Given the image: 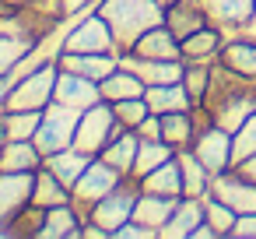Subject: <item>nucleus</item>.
<instances>
[{
    "mask_svg": "<svg viewBox=\"0 0 256 239\" xmlns=\"http://www.w3.org/2000/svg\"><path fill=\"white\" fill-rule=\"evenodd\" d=\"M210 116V123L224 127V130H238L252 113H256V81L252 78H242L235 71H228L224 64L214 60L210 67V88L200 102Z\"/></svg>",
    "mask_w": 256,
    "mask_h": 239,
    "instance_id": "nucleus-1",
    "label": "nucleus"
},
{
    "mask_svg": "<svg viewBox=\"0 0 256 239\" xmlns=\"http://www.w3.org/2000/svg\"><path fill=\"white\" fill-rule=\"evenodd\" d=\"M95 11L112 29L120 53H130L144 32L165 25V0H98Z\"/></svg>",
    "mask_w": 256,
    "mask_h": 239,
    "instance_id": "nucleus-2",
    "label": "nucleus"
},
{
    "mask_svg": "<svg viewBox=\"0 0 256 239\" xmlns=\"http://www.w3.org/2000/svg\"><path fill=\"white\" fill-rule=\"evenodd\" d=\"M123 130H130V127H123V123L116 120V113H112V102L102 99L98 106H92V109L81 113V120H78V134H74V148L95 158V155H102L106 144L116 141Z\"/></svg>",
    "mask_w": 256,
    "mask_h": 239,
    "instance_id": "nucleus-3",
    "label": "nucleus"
},
{
    "mask_svg": "<svg viewBox=\"0 0 256 239\" xmlns=\"http://www.w3.org/2000/svg\"><path fill=\"white\" fill-rule=\"evenodd\" d=\"M56 74H60V64L50 60L42 64L39 71L25 74L22 81H14L8 92H4V109L8 113H22V109H46L53 102V88H56Z\"/></svg>",
    "mask_w": 256,
    "mask_h": 239,
    "instance_id": "nucleus-4",
    "label": "nucleus"
},
{
    "mask_svg": "<svg viewBox=\"0 0 256 239\" xmlns=\"http://www.w3.org/2000/svg\"><path fill=\"white\" fill-rule=\"evenodd\" d=\"M123 179H126V176H123L116 165H109L102 155H95V158L88 162V169L81 172V179L70 186V204H74V207L88 218V211H92V207H95L106 193H112Z\"/></svg>",
    "mask_w": 256,
    "mask_h": 239,
    "instance_id": "nucleus-5",
    "label": "nucleus"
},
{
    "mask_svg": "<svg viewBox=\"0 0 256 239\" xmlns=\"http://www.w3.org/2000/svg\"><path fill=\"white\" fill-rule=\"evenodd\" d=\"M78 120H81V109H70L64 102H50L42 109V123L36 130V148L46 155H56L64 148H74V134H78Z\"/></svg>",
    "mask_w": 256,
    "mask_h": 239,
    "instance_id": "nucleus-6",
    "label": "nucleus"
},
{
    "mask_svg": "<svg viewBox=\"0 0 256 239\" xmlns=\"http://www.w3.org/2000/svg\"><path fill=\"white\" fill-rule=\"evenodd\" d=\"M60 53H120V46L112 39V29L106 25V18L92 8L78 18V25L67 29Z\"/></svg>",
    "mask_w": 256,
    "mask_h": 239,
    "instance_id": "nucleus-7",
    "label": "nucleus"
},
{
    "mask_svg": "<svg viewBox=\"0 0 256 239\" xmlns=\"http://www.w3.org/2000/svg\"><path fill=\"white\" fill-rule=\"evenodd\" d=\"M137 197H140V179L126 176L112 193H106V197L88 211V221H98V225L109 232V239H112V232L134 218V204H137Z\"/></svg>",
    "mask_w": 256,
    "mask_h": 239,
    "instance_id": "nucleus-8",
    "label": "nucleus"
},
{
    "mask_svg": "<svg viewBox=\"0 0 256 239\" xmlns=\"http://www.w3.org/2000/svg\"><path fill=\"white\" fill-rule=\"evenodd\" d=\"M190 151L207 165L210 176H218V172H224V169L235 165V155H232V130H224V127H218V123L200 127L196 137H193V144H190Z\"/></svg>",
    "mask_w": 256,
    "mask_h": 239,
    "instance_id": "nucleus-9",
    "label": "nucleus"
},
{
    "mask_svg": "<svg viewBox=\"0 0 256 239\" xmlns=\"http://www.w3.org/2000/svg\"><path fill=\"white\" fill-rule=\"evenodd\" d=\"M36 172H0V232L11 235V221L32 204Z\"/></svg>",
    "mask_w": 256,
    "mask_h": 239,
    "instance_id": "nucleus-10",
    "label": "nucleus"
},
{
    "mask_svg": "<svg viewBox=\"0 0 256 239\" xmlns=\"http://www.w3.org/2000/svg\"><path fill=\"white\" fill-rule=\"evenodd\" d=\"M210 197L224 200L235 214L256 211V183H252V179H246L235 165H232V169H224V172H218V176L210 179Z\"/></svg>",
    "mask_w": 256,
    "mask_h": 239,
    "instance_id": "nucleus-11",
    "label": "nucleus"
},
{
    "mask_svg": "<svg viewBox=\"0 0 256 239\" xmlns=\"http://www.w3.org/2000/svg\"><path fill=\"white\" fill-rule=\"evenodd\" d=\"M53 102H64V106L84 113V109H92V106L102 102V85L92 81V78H81V74L60 67V74H56V88H53Z\"/></svg>",
    "mask_w": 256,
    "mask_h": 239,
    "instance_id": "nucleus-12",
    "label": "nucleus"
},
{
    "mask_svg": "<svg viewBox=\"0 0 256 239\" xmlns=\"http://www.w3.org/2000/svg\"><path fill=\"white\" fill-rule=\"evenodd\" d=\"M200 4L207 11V22L224 36H238L256 15V0H200Z\"/></svg>",
    "mask_w": 256,
    "mask_h": 239,
    "instance_id": "nucleus-13",
    "label": "nucleus"
},
{
    "mask_svg": "<svg viewBox=\"0 0 256 239\" xmlns=\"http://www.w3.org/2000/svg\"><path fill=\"white\" fill-rule=\"evenodd\" d=\"M120 67L134 71V74L151 88V85H172V81H182L186 60H148V57H137V53H120Z\"/></svg>",
    "mask_w": 256,
    "mask_h": 239,
    "instance_id": "nucleus-14",
    "label": "nucleus"
},
{
    "mask_svg": "<svg viewBox=\"0 0 256 239\" xmlns=\"http://www.w3.org/2000/svg\"><path fill=\"white\" fill-rule=\"evenodd\" d=\"M165 25H168V29L176 32V39L182 43L186 36L200 32V29L210 25V22H207V11H204L200 0H165Z\"/></svg>",
    "mask_w": 256,
    "mask_h": 239,
    "instance_id": "nucleus-15",
    "label": "nucleus"
},
{
    "mask_svg": "<svg viewBox=\"0 0 256 239\" xmlns=\"http://www.w3.org/2000/svg\"><path fill=\"white\" fill-rule=\"evenodd\" d=\"M56 64H60L64 71L81 74V78L106 81V78L120 67V53H60Z\"/></svg>",
    "mask_w": 256,
    "mask_h": 239,
    "instance_id": "nucleus-16",
    "label": "nucleus"
},
{
    "mask_svg": "<svg viewBox=\"0 0 256 239\" xmlns=\"http://www.w3.org/2000/svg\"><path fill=\"white\" fill-rule=\"evenodd\" d=\"M200 221H207V204H204V197H179L176 214L165 221V228H162L158 239H190Z\"/></svg>",
    "mask_w": 256,
    "mask_h": 239,
    "instance_id": "nucleus-17",
    "label": "nucleus"
},
{
    "mask_svg": "<svg viewBox=\"0 0 256 239\" xmlns=\"http://www.w3.org/2000/svg\"><path fill=\"white\" fill-rule=\"evenodd\" d=\"M176 204H179V197H162V193H144L140 190V197L134 204V221H140L144 228H151L154 239H158L162 228H165V221L176 214Z\"/></svg>",
    "mask_w": 256,
    "mask_h": 239,
    "instance_id": "nucleus-18",
    "label": "nucleus"
},
{
    "mask_svg": "<svg viewBox=\"0 0 256 239\" xmlns=\"http://www.w3.org/2000/svg\"><path fill=\"white\" fill-rule=\"evenodd\" d=\"M130 53L148 57V60H182V43L176 39V32H172L168 25H158V29L144 32V36L134 43Z\"/></svg>",
    "mask_w": 256,
    "mask_h": 239,
    "instance_id": "nucleus-19",
    "label": "nucleus"
},
{
    "mask_svg": "<svg viewBox=\"0 0 256 239\" xmlns=\"http://www.w3.org/2000/svg\"><path fill=\"white\" fill-rule=\"evenodd\" d=\"M81 225H84V214L74 204L46 207V221L36 239H81Z\"/></svg>",
    "mask_w": 256,
    "mask_h": 239,
    "instance_id": "nucleus-20",
    "label": "nucleus"
},
{
    "mask_svg": "<svg viewBox=\"0 0 256 239\" xmlns=\"http://www.w3.org/2000/svg\"><path fill=\"white\" fill-rule=\"evenodd\" d=\"M224 32L218 25H204L200 32L186 36L182 39V60H193V64H214L221 57V46H224Z\"/></svg>",
    "mask_w": 256,
    "mask_h": 239,
    "instance_id": "nucleus-21",
    "label": "nucleus"
},
{
    "mask_svg": "<svg viewBox=\"0 0 256 239\" xmlns=\"http://www.w3.org/2000/svg\"><path fill=\"white\" fill-rule=\"evenodd\" d=\"M218 64H224L228 71H235V74H242V78H252V81H256V39L228 36V39H224V46H221Z\"/></svg>",
    "mask_w": 256,
    "mask_h": 239,
    "instance_id": "nucleus-22",
    "label": "nucleus"
},
{
    "mask_svg": "<svg viewBox=\"0 0 256 239\" xmlns=\"http://www.w3.org/2000/svg\"><path fill=\"white\" fill-rule=\"evenodd\" d=\"M42 162L36 141H0V172H36Z\"/></svg>",
    "mask_w": 256,
    "mask_h": 239,
    "instance_id": "nucleus-23",
    "label": "nucleus"
},
{
    "mask_svg": "<svg viewBox=\"0 0 256 239\" xmlns=\"http://www.w3.org/2000/svg\"><path fill=\"white\" fill-rule=\"evenodd\" d=\"M144 99H148L151 113H158V116H165V113H182V109H193V106H196V102L190 99V92H186L182 81H172V85H151V88L144 92Z\"/></svg>",
    "mask_w": 256,
    "mask_h": 239,
    "instance_id": "nucleus-24",
    "label": "nucleus"
},
{
    "mask_svg": "<svg viewBox=\"0 0 256 239\" xmlns=\"http://www.w3.org/2000/svg\"><path fill=\"white\" fill-rule=\"evenodd\" d=\"M200 130V120H196V106L193 109H182V113H165L162 116V141H168L176 151L190 148L193 137Z\"/></svg>",
    "mask_w": 256,
    "mask_h": 239,
    "instance_id": "nucleus-25",
    "label": "nucleus"
},
{
    "mask_svg": "<svg viewBox=\"0 0 256 239\" xmlns=\"http://www.w3.org/2000/svg\"><path fill=\"white\" fill-rule=\"evenodd\" d=\"M140 190L144 193H162V197H182V165H179V155L162 162L158 169H151L144 179H140Z\"/></svg>",
    "mask_w": 256,
    "mask_h": 239,
    "instance_id": "nucleus-26",
    "label": "nucleus"
},
{
    "mask_svg": "<svg viewBox=\"0 0 256 239\" xmlns=\"http://www.w3.org/2000/svg\"><path fill=\"white\" fill-rule=\"evenodd\" d=\"M32 204H39V207H60V204H70V186H67V183H60V176H56L46 162L36 169Z\"/></svg>",
    "mask_w": 256,
    "mask_h": 239,
    "instance_id": "nucleus-27",
    "label": "nucleus"
},
{
    "mask_svg": "<svg viewBox=\"0 0 256 239\" xmlns=\"http://www.w3.org/2000/svg\"><path fill=\"white\" fill-rule=\"evenodd\" d=\"M42 123V109H22V113H0V141H32Z\"/></svg>",
    "mask_w": 256,
    "mask_h": 239,
    "instance_id": "nucleus-28",
    "label": "nucleus"
},
{
    "mask_svg": "<svg viewBox=\"0 0 256 239\" xmlns=\"http://www.w3.org/2000/svg\"><path fill=\"white\" fill-rule=\"evenodd\" d=\"M179 165H182V197H207L210 193V179H214L207 172V165L190 148L179 151Z\"/></svg>",
    "mask_w": 256,
    "mask_h": 239,
    "instance_id": "nucleus-29",
    "label": "nucleus"
},
{
    "mask_svg": "<svg viewBox=\"0 0 256 239\" xmlns=\"http://www.w3.org/2000/svg\"><path fill=\"white\" fill-rule=\"evenodd\" d=\"M102 85V99L106 102H123V99H137V95H144L148 92V85L134 74V71H126V67H116L106 81H98Z\"/></svg>",
    "mask_w": 256,
    "mask_h": 239,
    "instance_id": "nucleus-30",
    "label": "nucleus"
},
{
    "mask_svg": "<svg viewBox=\"0 0 256 239\" xmlns=\"http://www.w3.org/2000/svg\"><path fill=\"white\" fill-rule=\"evenodd\" d=\"M137 148H140V137H137V130H123L116 141H109L106 144V151H102V158L109 162V165H116L123 176H134V162H137Z\"/></svg>",
    "mask_w": 256,
    "mask_h": 239,
    "instance_id": "nucleus-31",
    "label": "nucleus"
},
{
    "mask_svg": "<svg viewBox=\"0 0 256 239\" xmlns=\"http://www.w3.org/2000/svg\"><path fill=\"white\" fill-rule=\"evenodd\" d=\"M88 162H92V155H84V151H78V148H64V151H56V155H46V165L60 176V183H67V186H74L78 179H81V172L88 169Z\"/></svg>",
    "mask_w": 256,
    "mask_h": 239,
    "instance_id": "nucleus-32",
    "label": "nucleus"
},
{
    "mask_svg": "<svg viewBox=\"0 0 256 239\" xmlns=\"http://www.w3.org/2000/svg\"><path fill=\"white\" fill-rule=\"evenodd\" d=\"M179 151L168 144V141H140V148H137V162H134V179H144L151 169H158L162 162H168V158H176Z\"/></svg>",
    "mask_w": 256,
    "mask_h": 239,
    "instance_id": "nucleus-33",
    "label": "nucleus"
},
{
    "mask_svg": "<svg viewBox=\"0 0 256 239\" xmlns=\"http://www.w3.org/2000/svg\"><path fill=\"white\" fill-rule=\"evenodd\" d=\"M210 67H214V64H193V60H186L182 85H186V92H190V99H193L196 106L204 102V95H207V88H210Z\"/></svg>",
    "mask_w": 256,
    "mask_h": 239,
    "instance_id": "nucleus-34",
    "label": "nucleus"
},
{
    "mask_svg": "<svg viewBox=\"0 0 256 239\" xmlns=\"http://www.w3.org/2000/svg\"><path fill=\"white\" fill-rule=\"evenodd\" d=\"M112 113H116V120H120L123 127L137 130V123L151 116V106H148V99H144V95H137V99H123V102H112Z\"/></svg>",
    "mask_w": 256,
    "mask_h": 239,
    "instance_id": "nucleus-35",
    "label": "nucleus"
},
{
    "mask_svg": "<svg viewBox=\"0 0 256 239\" xmlns=\"http://www.w3.org/2000/svg\"><path fill=\"white\" fill-rule=\"evenodd\" d=\"M204 204H207V221L214 225V232H218L221 239H228V235H232V225H235L238 214H235L224 200H218V197H210V193L204 197Z\"/></svg>",
    "mask_w": 256,
    "mask_h": 239,
    "instance_id": "nucleus-36",
    "label": "nucleus"
},
{
    "mask_svg": "<svg viewBox=\"0 0 256 239\" xmlns=\"http://www.w3.org/2000/svg\"><path fill=\"white\" fill-rule=\"evenodd\" d=\"M36 43L32 39H22V36H0V78H4Z\"/></svg>",
    "mask_w": 256,
    "mask_h": 239,
    "instance_id": "nucleus-37",
    "label": "nucleus"
},
{
    "mask_svg": "<svg viewBox=\"0 0 256 239\" xmlns=\"http://www.w3.org/2000/svg\"><path fill=\"white\" fill-rule=\"evenodd\" d=\"M232 155H235V165L242 162V158H249V155H256V113L232 134Z\"/></svg>",
    "mask_w": 256,
    "mask_h": 239,
    "instance_id": "nucleus-38",
    "label": "nucleus"
},
{
    "mask_svg": "<svg viewBox=\"0 0 256 239\" xmlns=\"http://www.w3.org/2000/svg\"><path fill=\"white\" fill-rule=\"evenodd\" d=\"M42 221H46V207H39V204H28L14 221H11V235H39V228H42Z\"/></svg>",
    "mask_w": 256,
    "mask_h": 239,
    "instance_id": "nucleus-39",
    "label": "nucleus"
},
{
    "mask_svg": "<svg viewBox=\"0 0 256 239\" xmlns=\"http://www.w3.org/2000/svg\"><path fill=\"white\" fill-rule=\"evenodd\" d=\"M228 239H256V211L238 214L235 225H232V235H228Z\"/></svg>",
    "mask_w": 256,
    "mask_h": 239,
    "instance_id": "nucleus-40",
    "label": "nucleus"
},
{
    "mask_svg": "<svg viewBox=\"0 0 256 239\" xmlns=\"http://www.w3.org/2000/svg\"><path fill=\"white\" fill-rule=\"evenodd\" d=\"M137 137H140V141H162V116L151 113L148 120H140V123H137Z\"/></svg>",
    "mask_w": 256,
    "mask_h": 239,
    "instance_id": "nucleus-41",
    "label": "nucleus"
},
{
    "mask_svg": "<svg viewBox=\"0 0 256 239\" xmlns=\"http://www.w3.org/2000/svg\"><path fill=\"white\" fill-rule=\"evenodd\" d=\"M112 239H154V232H151V228H144L140 221H134V218H130L126 225H120V228L112 232Z\"/></svg>",
    "mask_w": 256,
    "mask_h": 239,
    "instance_id": "nucleus-42",
    "label": "nucleus"
},
{
    "mask_svg": "<svg viewBox=\"0 0 256 239\" xmlns=\"http://www.w3.org/2000/svg\"><path fill=\"white\" fill-rule=\"evenodd\" d=\"M64 4V11H67V18H74V15H84L88 8H95L98 0H60Z\"/></svg>",
    "mask_w": 256,
    "mask_h": 239,
    "instance_id": "nucleus-43",
    "label": "nucleus"
},
{
    "mask_svg": "<svg viewBox=\"0 0 256 239\" xmlns=\"http://www.w3.org/2000/svg\"><path fill=\"white\" fill-rule=\"evenodd\" d=\"M235 169H238V172H242L246 179H252V183H256V155H249V158H242V162H238Z\"/></svg>",
    "mask_w": 256,
    "mask_h": 239,
    "instance_id": "nucleus-44",
    "label": "nucleus"
}]
</instances>
